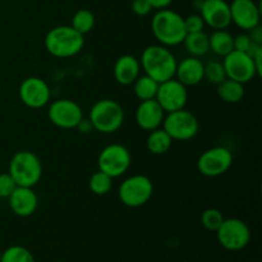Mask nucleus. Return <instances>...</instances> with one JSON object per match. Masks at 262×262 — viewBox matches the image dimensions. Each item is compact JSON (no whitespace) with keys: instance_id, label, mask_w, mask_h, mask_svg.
I'll list each match as a JSON object with an SVG mask.
<instances>
[{"instance_id":"58836bf2","label":"nucleus","mask_w":262,"mask_h":262,"mask_svg":"<svg viewBox=\"0 0 262 262\" xmlns=\"http://www.w3.org/2000/svg\"><path fill=\"white\" fill-rule=\"evenodd\" d=\"M0 260H2V251H0Z\"/></svg>"},{"instance_id":"c756f323","label":"nucleus","mask_w":262,"mask_h":262,"mask_svg":"<svg viewBox=\"0 0 262 262\" xmlns=\"http://www.w3.org/2000/svg\"><path fill=\"white\" fill-rule=\"evenodd\" d=\"M204 78H206L207 81L211 82L214 84H219L227 78V74H225V69L223 67L222 61L217 60H211L205 66L204 71Z\"/></svg>"},{"instance_id":"f8f14e48","label":"nucleus","mask_w":262,"mask_h":262,"mask_svg":"<svg viewBox=\"0 0 262 262\" xmlns=\"http://www.w3.org/2000/svg\"><path fill=\"white\" fill-rule=\"evenodd\" d=\"M223 67L225 69L227 78L234 79L241 83H247L258 76L253 59L243 51L233 50L223 59Z\"/></svg>"},{"instance_id":"aec40b11","label":"nucleus","mask_w":262,"mask_h":262,"mask_svg":"<svg viewBox=\"0 0 262 262\" xmlns=\"http://www.w3.org/2000/svg\"><path fill=\"white\" fill-rule=\"evenodd\" d=\"M141 72L140 60L136 56L125 54L119 56L114 64V79L122 86H129L138 78Z\"/></svg>"},{"instance_id":"c85d7f7f","label":"nucleus","mask_w":262,"mask_h":262,"mask_svg":"<svg viewBox=\"0 0 262 262\" xmlns=\"http://www.w3.org/2000/svg\"><path fill=\"white\" fill-rule=\"evenodd\" d=\"M223 220H224V216H223L222 211L214 209V207L206 209L201 215V224L209 232H216L220 225H222Z\"/></svg>"},{"instance_id":"2f4dec72","label":"nucleus","mask_w":262,"mask_h":262,"mask_svg":"<svg viewBox=\"0 0 262 262\" xmlns=\"http://www.w3.org/2000/svg\"><path fill=\"white\" fill-rule=\"evenodd\" d=\"M184 26H186L187 33L201 32L205 28V22L200 14H191L184 18Z\"/></svg>"},{"instance_id":"bb28decb","label":"nucleus","mask_w":262,"mask_h":262,"mask_svg":"<svg viewBox=\"0 0 262 262\" xmlns=\"http://www.w3.org/2000/svg\"><path fill=\"white\" fill-rule=\"evenodd\" d=\"M72 27L82 35H86L95 27V15L89 9H79L72 18Z\"/></svg>"},{"instance_id":"9d476101","label":"nucleus","mask_w":262,"mask_h":262,"mask_svg":"<svg viewBox=\"0 0 262 262\" xmlns=\"http://www.w3.org/2000/svg\"><path fill=\"white\" fill-rule=\"evenodd\" d=\"M233 164V154L223 146H215L204 151L197 160L200 173L209 178H215L227 173Z\"/></svg>"},{"instance_id":"f704fd0d","label":"nucleus","mask_w":262,"mask_h":262,"mask_svg":"<svg viewBox=\"0 0 262 262\" xmlns=\"http://www.w3.org/2000/svg\"><path fill=\"white\" fill-rule=\"evenodd\" d=\"M248 36H250L251 41L255 43H260L262 45V27L261 25L256 26L255 28H252V30L250 31V33H248Z\"/></svg>"},{"instance_id":"dca6fc26","label":"nucleus","mask_w":262,"mask_h":262,"mask_svg":"<svg viewBox=\"0 0 262 262\" xmlns=\"http://www.w3.org/2000/svg\"><path fill=\"white\" fill-rule=\"evenodd\" d=\"M199 13L212 30H227L232 23L229 3L225 0H204Z\"/></svg>"},{"instance_id":"7c9ffc66","label":"nucleus","mask_w":262,"mask_h":262,"mask_svg":"<svg viewBox=\"0 0 262 262\" xmlns=\"http://www.w3.org/2000/svg\"><path fill=\"white\" fill-rule=\"evenodd\" d=\"M15 187L17 184L13 181L9 173L0 174V199H8L13 193Z\"/></svg>"},{"instance_id":"4468645a","label":"nucleus","mask_w":262,"mask_h":262,"mask_svg":"<svg viewBox=\"0 0 262 262\" xmlns=\"http://www.w3.org/2000/svg\"><path fill=\"white\" fill-rule=\"evenodd\" d=\"M18 95L30 109H41L50 102L51 91L46 81L40 77H27L19 84Z\"/></svg>"},{"instance_id":"412c9836","label":"nucleus","mask_w":262,"mask_h":262,"mask_svg":"<svg viewBox=\"0 0 262 262\" xmlns=\"http://www.w3.org/2000/svg\"><path fill=\"white\" fill-rule=\"evenodd\" d=\"M183 43L187 53L191 56H196V58H201V56L206 55L210 51L209 35H207L205 31L194 33H187V36L184 37Z\"/></svg>"},{"instance_id":"a211bd4d","label":"nucleus","mask_w":262,"mask_h":262,"mask_svg":"<svg viewBox=\"0 0 262 262\" xmlns=\"http://www.w3.org/2000/svg\"><path fill=\"white\" fill-rule=\"evenodd\" d=\"M9 207L17 216L28 217L35 214L38 206L36 192L31 187H15L13 193L8 197Z\"/></svg>"},{"instance_id":"b1692460","label":"nucleus","mask_w":262,"mask_h":262,"mask_svg":"<svg viewBox=\"0 0 262 262\" xmlns=\"http://www.w3.org/2000/svg\"><path fill=\"white\" fill-rule=\"evenodd\" d=\"M171 143H173V140L170 138V136L163 128H158V129L148 132L146 147L154 155H164L170 150Z\"/></svg>"},{"instance_id":"1a4fd4ad","label":"nucleus","mask_w":262,"mask_h":262,"mask_svg":"<svg viewBox=\"0 0 262 262\" xmlns=\"http://www.w3.org/2000/svg\"><path fill=\"white\" fill-rule=\"evenodd\" d=\"M217 242L228 251H241L247 247L251 239V230L243 220L229 217L223 220L222 225L216 230Z\"/></svg>"},{"instance_id":"473e14b6","label":"nucleus","mask_w":262,"mask_h":262,"mask_svg":"<svg viewBox=\"0 0 262 262\" xmlns=\"http://www.w3.org/2000/svg\"><path fill=\"white\" fill-rule=\"evenodd\" d=\"M233 45H234V50L247 53L250 46L252 45V41H251L248 33H239V35H237L234 37Z\"/></svg>"},{"instance_id":"f257e3e1","label":"nucleus","mask_w":262,"mask_h":262,"mask_svg":"<svg viewBox=\"0 0 262 262\" xmlns=\"http://www.w3.org/2000/svg\"><path fill=\"white\" fill-rule=\"evenodd\" d=\"M177 64L178 61L170 49L160 43L147 46L140 58L141 69L158 83L174 78Z\"/></svg>"},{"instance_id":"20e7f679","label":"nucleus","mask_w":262,"mask_h":262,"mask_svg":"<svg viewBox=\"0 0 262 262\" xmlns=\"http://www.w3.org/2000/svg\"><path fill=\"white\" fill-rule=\"evenodd\" d=\"M9 174L18 187H33L42 177V164L32 151L20 150L9 161Z\"/></svg>"},{"instance_id":"2eb2a0df","label":"nucleus","mask_w":262,"mask_h":262,"mask_svg":"<svg viewBox=\"0 0 262 262\" xmlns=\"http://www.w3.org/2000/svg\"><path fill=\"white\" fill-rule=\"evenodd\" d=\"M229 8L232 22L241 30L251 31L260 25L261 10L255 0H232Z\"/></svg>"},{"instance_id":"9b49d317","label":"nucleus","mask_w":262,"mask_h":262,"mask_svg":"<svg viewBox=\"0 0 262 262\" xmlns=\"http://www.w3.org/2000/svg\"><path fill=\"white\" fill-rule=\"evenodd\" d=\"M49 120L60 129H73L83 118V110L73 100L60 99L48 107Z\"/></svg>"},{"instance_id":"4be33fe9","label":"nucleus","mask_w":262,"mask_h":262,"mask_svg":"<svg viewBox=\"0 0 262 262\" xmlns=\"http://www.w3.org/2000/svg\"><path fill=\"white\" fill-rule=\"evenodd\" d=\"M217 95L227 104H238L245 97V84L234 79L225 78L217 84Z\"/></svg>"},{"instance_id":"f03ea898","label":"nucleus","mask_w":262,"mask_h":262,"mask_svg":"<svg viewBox=\"0 0 262 262\" xmlns=\"http://www.w3.org/2000/svg\"><path fill=\"white\" fill-rule=\"evenodd\" d=\"M151 31L160 45L171 48L183 43L187 36L184 18L176 10L159 9L151 18Z\"/></svg>"},{"instance_id":"cd10ccee","label":"nucleus","mask_w":262,"mask_h":262,"mask_svg":"<svg viewBox=\"0 0 262 262\" xmlns=\"http://www.w3.org/2000/svg\"><path fill=\"white\" fill-rule=\"evenodd\" d=\"M0 262H35V258L23 246H10L2 252Z\"/></svg>"},{"instance_id":"7ed1b4c3","label":"nucleus","mask_w":262,"mask_h":262,"mask_svg":"<svg viewBox=\"0 0 262 262\" xmlns=\"http://www.w3.org/2000/svg\"><path fill=\"white\" fill-rule=\"evenodd\" d=\"M43 43L46 51L54 58H72L83 49L84 35L72 26H56L46 33Z\"/></svg>"},{"instance_id":"39448f33","label":"nucleus","mask_w":262,"mask_h":262,"mask_svg":"<svg viewBox=\"0 0 262 262\" xmlns=\"http://www.w3.org/2000/svg\"><path fill=\"white\" fill-rule=\"evenodd\" d=\"M89 119L95 130L110 135L119 130L124 123V110L115 100L102 99L92 105Z\"/></svg>"},{"instance_id":"393cba45","label":"nucleus","mask_w":262,"mask_h":262,"mask_svg":"<svg viewBox=\"0 0 262 262\" xmlns=\"http://www.w3.org/2000/svg\"><path fill=\"white\" fill-rule=\"evenodd\" d=\"M133 92H135L136 97L141 101H146V100L155 99L156 92H158L159 83L152 79L151 77L146 76H138V78L133 82Z\"/></svg>"},{"instance_id":"a878e982","label":"nucleus","mask_w":262,"mask_h":262,"mask_svg":"<svg viewBox=\"0 0 262 262\" xmlns=\"http://www.w3.org/2000/svg\"><path fill=\"white\" fill-rule=\"evenodd\" d=\"M89 187L91 192L96 196H105L110 192L113 187V178L102 171L97 170L90 177Z\"/></svg>"},{"instance_id":"72a5a7b5","label":"nucleus","mask_w":262,"mask_h":262,"mask_svg":"<svg viewBox=\"0 0 262 262\" xmlns=\"http://www.w3.org/2000/svg\"><path fill=\"white\" fill-rule=\"evenodd\" d=\"M132 10L136 15L145 17L152 10L150 3L147 0H133L132 2Z\"/></svg>"},{"instance_id":"4c0bfd02","label":"nucleus","mask_w":262,"mask_h":262,"mask_svg":"<svg viewBox=\"0 0 262 262\" xmlns=\"http://www.w3.org/2000/svg\"><path fill=\"white\" fill-rule=\"evenodd\" d=\"M202 3H204V0H194V2H193V7H194V9L197 10V12H200V9H201Z\"/></svg>"},{"instance_id":"e433bc0d","label":"nucleus","mask_w":262,"mask_h":262,"mask_svg":"<svg viewBox=\"0 0 262 262\" xmlns=\"http://www.w3.org/2000/svg\"><path fill=\"white\" fill-rule=\"evenodd\" d=\"M76 128L81 133H90L91 130H94V127H92L90 119H84V118H82V120L78 123V125Z\"/></svg>"},{"instance_id":"f3484780","label":"nucleus","mask_w":262,"mask_h":262,"mask_svg":"<svg viewBox=\"0 0 262 262\" xmlns=\"http://www.w3.org/2000/svg\"><path fill=\"white\" fill-rule=\"evenodd\" d=\"M164 117H165V112L155 99L141 101L136 109L135 115L138 127L147 132L160 128Z\"/></svg>"},{"instance_id":"ddd939ff","label":"nucleus","mask_w":262,"mask_h":262,"mask_svg":"<svg viewBox=\"0 0 262 262\" xmlns=\"http://www.w3.org/2000/svg\"><path fill=\"white\" fill-rule=\"evenodd\" d=\"M155 100L165 113L184 109L188 100V91L183 83L176 78H170L159 83Z\"/></svg>"},{"instance_id":"5701e85b","label":"nucleus","mask_w":262,"mask_h":262,"mask_svg":"<svg viewBox=\"0 0 262 262\" xmlns=\"http://www.w3.org/2000/svg\"><path fill=\"white\" fill-rule=\"evenodd\" d=\"M209 40L210 50L223 58L234 50L233 45L234 36H232V33L228 32L227 30H214V32L209 36Z\"/></svg>"},{"instance_id":"423d86ee","label":"nucleus","mask_w":262,"mask_h":262,"mask_svg":"<svg viewBox=\"0 0 262 262\" xmlns=\"http://www.w3.org/2000/svg\"><path fill=\"white\" fill-rule=\"evenodd\" d=\"M154 194V183L148 177L142 174L128 177L120 183L118 197L124 206L141 207L147 204Z\"/></svg>"},{"instance_id":"6e6552de","label":"nucleus","mask_w":262,"mask_h":262,"mask_svg":"<svg viewBox=\"0 0 262 262\" xmlns=\"http://www.w3.org/2000/svg\"><path fill=\"white\" fill-rule=\"evenodd\" d=\"M161 125L173 141L192 140L196 137L200 129L197 118L186 109L166 113Z\"/></svg>"},{"instance_id":"0eeeda50","label":"nucleus","mask_w":262,"mask_h":262,"mask_svg":"<svg viewBox=\"0 0 262 262\" xmlns=\"http://www.w3.org/2000/svg\"><path fill=\"white\" fill-rule=\"evenodd\" d=\"M130 163H132V156L129 150L119 143L105 146L100 151L97 158L99 170L112 177L113 179L124 176L130 168Z\"/></svg>"},{"instance_id":"6ab92c4d","label":"nucleus","mask_w":262,"mask_h":262,"mask_svg":"<svg viewBox=\"0 0 262 262\" xmlns=\"http://www.w3.org/2000/svg\"><path fill=\"white\" fill-rule=\"evenodd\" d=\"M204 71L205 64L202 63L201 59L196 58V56H188V58L183 59L181 63L177 64L174 77L186 87L196 86L205 79Z\"/></svg>"},{"instance_id":"c9c22d12","label":"nucleus","mask_w":262,"mask_h":262,"mask_svg":"<svg viewBox=\"0 0 262 262\" xmlns=\"http://www.w3.org/2000/svg\"><path fill=\"white\" fill-rule=\"evenodd\" d=\"M152 9H165L173 3V0H147Z\"/></svg>"}]
</instances>
